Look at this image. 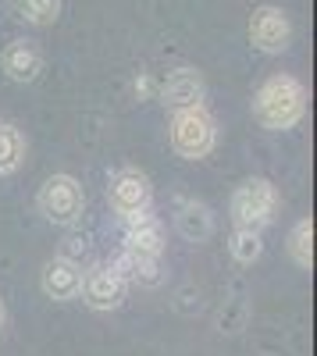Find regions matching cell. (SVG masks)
Masks as SVG:
<instances>
[{
	"mask_svg": "<svg viewBox=\"0 0 317 356\" xmlns=\"http://www.w3.org/2000/svg\"><path fill=\"white\" fill-rule=\"evenodd\" d=\"M307 114V86L296 75H271L253 93V118L268 132H289Z\"/></svg>",
	"mask_w": 317,
	"mask_h": 356,
	"instance_id": "6da1fadb",
	"label": "cell"
},
{
	"mask_svg": "<svg viewBox=\"0 0 317 356\" xmlns=\"http://www.w3.org/2000/svg\"><path fill=\"white\" fill-rule=\"evenodd\" d=\"M168 139L175 146V154L186 161H204L214 143H218V122L207 107H189V111H171Z\"/></svg>",
	"mask_w": 317,
	"mask_h": 356,
	"instance_id": "7a4b0ae2",
	"label": "cell"
},
{
	"mask_svg": "<svg viewBox=\"0 0 317 356\" xmlns=\"http://www.w3.org/2000/svg\"><path fill=\"white\" fill-rule=\"evenodd\" d=\"M40 214L57 228H75L86 214V189L75 175H50L36 193Z\"/></svg>",
	"mask_w": 317,
	"mask_h": 356,
	"instance_id": "3957f363",
	"label": "cell"
},
{
	"mask_svg": "<svg viewBox=\"0 0 317 356\" xmlns=\"http://www.w3.org/2000/svg\"><path fill=\"white\" fill-rule=\"evenodd\" d=\"M228 214H232L236 228L264 232L278 214V189L268 178H246V182L232 193V200H228Z\"/></svg>",
	"mask_w": 317,
	"mask_h": 356,
	"instance_id": "277c9868",
	"label": "cell"
},
{
	"mask_svg": "<svg viewBox=\"0 0 317 356\" xmlns=\"http://www.w3.org/2000/svg\"><path fill=\"white\" fill-rule=\"evenodd\" d=\"M107 203L118 214V221H129L136 214H147L154 207V186L147 171L139 168H118L107 182Z\"/></svg>",
	"mask_w": 317,
	"mask_h": 356,
	"instance_id": "5b68a950",
	"label": "cell"
},
{
	"mask_svg": "<svg viewBox=\"0 0 317 356\" xmlns=\"http://www.w3.org/2000/svg\"><path fill=\"white\" fill-rule=\"evenodd\" d=\"M125 296H129V285L122 282V275L114 271L111 264H97V267H90V271L82 275L79 300L90 307V310H97V314L118 310L125 303Z\"/></svg>",
	"mask_w": 317,
	"mask_h": 356,
	"instance_id": "8992f818",
	"label": "cell"
},
{
	"mask_svg": "<svg viewBox=\"0 0 317 356\" xmlns=\"http://www.w3.org/2000/svg\"><path fill=\"white\" fill-rule=\"evenodd\" d=\"M250 43L261 54H285L293 43V22L282 8H257L250 15Z\"/></svg>",
	"mask_w": 317,
	"mask_h": 356,
	"instance_id": "52a82bcc",
	"label": "cell"
},
{
	"mask_svg": "<svg viewBox=\"0 0 317 356\" xmlns=\"http://www.w3.org/2000/svg\"><path fill=\"white\" fill-rule=\"evenodd\" d=\"M164 246H168V243H164V225H161V218H157L154 211L122 221V250H125V253L161 260Z\"/></svg>",
	"mask_w": 317,
	"mask_h": 356,
	"instance_id": "ba28073f",
	"label": "cell"
},
{
	"mask_svg": "<svg viewBox=\"0 0 317 356\" xmlns=\"http://www.w3.org/2000/svg\"><path fill=\"white\" fill-rule=\"evenodd\" d=\"M204 75L196 68H175L168 72L164 82H157V100L171 111H189V107H204Z\"/></svg>",
	"mask_w": 317,
	"mask_h": 356,
	"instance_id": "9c48e42d",
	"label": "cell"
},
{
	"mask_svg": "<svg viewBox=\"0 0 317 356\" xmlns=\"http://www.w3.org/2000/svg\"><path fill=\"white\" fill-rule=\"evenodd\" d=\"M82 264L75 260H65V257H54L43 264V275H40V285L47 292V300L54 303H72L79 300V292H82Z\"/></svg>",
	"mask_w": 317,
	"mask_h": 356,
	"instance_id": "30bf717a",
	"label": "cell"
},
{
	"mask_svg": "<svg viewBox=\"0 0 317 356\" xmlns=\"http://www.w3.org/2000/svg\"><path fill=\"white\" fill-rule=\"evenodd\" d=\"M0 72L18 86L36 82L40 72H43V50L36 43H29V40H11L4 50H0Z\"/></svg>",
	"mask_w": 317,
	"mask_h": 356,
	"instance_id": "8fae6325",
	"label": "cell"
},
{
	"mask_svg": "<svg viewBox=\"0 0 317 356\" xmlns=\"http://www.w3.org/2000/svg\"><path fill=\"white\" fill-rule=\"evenodd\" d=\"M175 228L182 239L189 243H207L214 235V214L207 203H200L193 196H179L175 200Z\"/></svg>",
	"mask_w": 317,
	"mask_h": 356,
	"instance_id": "7c38bea8",
	"label": "cell"
},
{
	"mask_svg": "<svg viewBox=\"0 0 317 356\" xmlns=\"http://www.w3.org/2000/svg\"><path fill=\"white\" fill-rule=\"evenodd\" d=\"M111 267L122 275L125 285H139V289H157L164 282V264L154 257H132V253H118L111 260Z\"/></svg>",
	"mask_w": 317,
	"mask_h": 356,
	"instance_id": "4fadbf2b",
	"label": "cell"
},
{
	"mask_svg": "<svg viewBox=\"0 0 317 356\" xmlns=\"http://www.w3.org/2000/svg\"><path fill=\"white\" fill-rule=\"evenodd\" d=\"M25 150L29 146H25L22 129L11 125V122H0V178L15 175L25 164Z\"/></svg>",
	"mask_w": 317,
	"mask_h": 356,
	"instance_id": "5bb4252c",
	"label": "cell"
},
{
	"mask_svg": "<svg viewBox=\"0 0 317 356\" xmlns=\"http://www.w3.org/2000/svg\"><path fill=\"white\" fill-rule=\"evenodd\" d=\"M285 253H289V260L300 267V271H310V267H314V221H310V218H300V221L289 228Z\"/></svg>",
	"mask_w": 317,
	"mask_h": 356,
	"instance_id": "9a60e30c",
	"label": "cell"
},
{
	"mask_svg": "<svg viewBox=\"0 0 317 356\" xmlns=\"http://www.w3.org/2000/svg\"><path fill=\"white\" fill-rule=\"evenodd\" d=\"M228 253H232L236 264H257L264 253V239H261V232H253V228H232V235H228Z\"/></svg>",
	"mask_w": 317,
	"mask_h": 356,
	"instance_id": "2e32d148",
	"label": "cell"
},
{
	"mask_svg": "<svg viewBox=\"0 0 317 356\" xmlns=\"http://www.w3.org/2000/svg\"><path fill=\"white\" fill-rule=\"evenodd\" d=\"M15 15L29 25H54L61 18V0H15Z\"/></svg>",
	"mask_w": 317,
	"mask_h": 356,
	"instance_id": "e0dca14e",
	"label": "cell"
},
{
	"mask_svg": "<svg viewBox=\"0 0 317 356\" xmlns=\"http://www.w3.org/2000/svg\"><path fill=\"white\" fill-rule=\"evenodd\" d=\"M65 243H68V246H65L61 253H57V257H65V260H75V264H79V253H86V250H90V239H86V235H68Z\"/></svg>",
	"mask_w": 317,
	"mask_h": 356,
	"instance_id": "ac0fdd59",
	"label": "cell"
},
{
	"mask_svg": "<svg viewBox=\"0 0 317 356\" xmlns=\"http://www.w3.org/2000/svg\"><path fill=\"white\" fill-rule=\"evenodd\" d=\"M136 93H139V97H150V93H157V82H154L150 75H143V82H136Z\"/></svg>",
	"mask_w": 317,
	"mask_h": 356,
	"instance_id": "d6986e66",
	"label": "cell"
},
{
	"mask_svg": "<svg viewBox=\"0 0 317 356\" xmlns=\"http://www.w3.org/2000/svg\"><path fill=\"white\" fill-rule=\"evenodd\" d=\"M4 328H8V310H4V300H0V335H4Z\"/></svg>",
	"mask_w": 317,
	"mask_h": 356,
	"instance_id": "ffe728a7",
	"label": "cell"
}]
</instances>
